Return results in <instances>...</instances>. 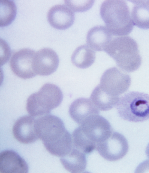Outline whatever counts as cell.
Masks as SVG:
<instances>
[{"label":"cell","mask_w":149,"mask_h":173,"mask_svg":"<svg viewBox=\"0 0 149 173\" xmlns=\"http://www.w3.org/2000/svg\"><path fill=\"white\" fill-rule=\"evenodd\" d=\"M100 14L112 35L126 36L132 31L134 25L128 6L124 1H105L101 6Z\"/></svg>","instance_id":"cell-1"},{"label":"cell","mask_w":149,"mask_h":173,"mask_svg":"<svg viewBox=\"0 0 149 173\" xmlns=\"http://www.w3.org/2000/svg\"><path fill=\"white\" fill-rule=\"evenodd\" d=\"M104 51L123 71L132 72L141 65V58L137 44L130 37L121 36L112 39Z\"/></svg>","instance_id":"cell-2"},{"label":"cell","mask_w":149,"mask_h":173,"mask_svg":"<svg viewBox=\"0 0 149 173\" xmlns=\"http://www.w3.org/2000/svg\"><path fill=\"white\" fill-rule=\"evenodd\" d=\"M63 99V94L60 88L53 84L47 83L29 97L26 109L31 116L40 117L49 114L60 104Z\"/></svg>","instance_id":"cell-3"},{"label":"cell","mask_w":149,"mask_h":173,"mask_svg":"<svg viewBox=\"0 0 149 173\" xmlns=\"http://www.w3.org/2000/svg\"><path fill=\"white\" fill-rule=\"evenodd\" d=\"M119 116L132 122H142L149 119V95L131 92L119 98L116 106Z\"/></svg>","instance_id":"cell-4"},{"label":"cell","mask_w":149,"mask_h":173,"mask_svg":"<svg viewBox=\"0 0 149 173\" xmlns=\"http://www.w3.org/2000/svg\"><path fill=\"white\" fill-rule=\"evenodd\" d=\"M36 132L44 147L53 145L63 139L68 131L63 121L55 115L47 114L36 119Z\"/></svg>","instance_id":"cell-5"},{"label":"cell","mask_w":149,"mask_h":173,"mask_svg":"<svg viewBox=\"0 0 149 173\" xmlns=\"http://www.w3.org/2000/svg\"><path fill=\"white\" fill-rule=\"evenodd\" d=\"M129 149L128 141L125 136L116 132H113L104 141L98 144L96 150L104 159L114 161L123 157Z\"/></svg>","instance_id":"cell-6"},{"label":"cell","mask_w":149,"mask_h":173,"mask_svg":"<svg viewBox=\"0 0 149 173\" xmlns=\"http://www.w3.org/2000/svg\"><path fill=\"white\" fill-rule=\"evenodd\" d=\"M131 82V78L129 75L113 67L107 69L103 73L100 85L109 94L118 96L128 90Z\"/></svg>","instance_id":"cell-7"},{"label":"cell","mask_w":149,"mask_h":173,"mask_svg":"<svg viewBox=\"0 0 149 173\" xmlns=\"http://www.w3.org/2000/svg\"><path fill=\"white\" fill-rule=\"evenodd\" d=\"M80 127L88 138L97 145L107 139L113 132L109 121L99 114L89 117Z\"/></svg>","instance_id":"cell-8"},{"label":"cell","mask_w":149,"mask_h":173,"mask_svg":"<svg viewBox=\"0 0 149 173\" xmlns=\"http://www.w3.org/2000/svg\"><path fill=\"white\" fill-rule=\"evenodd\" d=\"M35 52L32 49L25 48L13 55L10 61V66L15 74L24 79L31 78L36 75L33 69Z\"/></svg>","instance_id":"cell-9"},{"label":"cell","mask_w":149,"mask_h":173,"mask_svg":"<svg viewBox=\"0 0 149 173\" xmlns=\"http://www.w3.org/2000/svg\"><path fill=\"white\" fill-rule=\"evenodd\" d=\"M59 63V59L56 53L51 48H44L35 52L33 69L36 75L47 76L56 70Z\"/></svg>","instance_id":"cell-10"},{"label":"cell","mask_w":149,"mask_h":173,"mask_svg":"<svg viewBox=\"0 0 149 173\" xmlns=\"http://www.w3.org/2000/svg\"><path fill=\"white\" fill-rule=\"evenodd\" d=\"M36 119L32 116L25 115L19 118L14 123L13 133L15 138L24 144L34 143L39 138L36 132Z\"/></svg>","instance_id":"cell-11"},{"label":"cell","mask_w":149,"mask_h":173,"mask_svg":"<svg viewBox=\"0 0 149 173\" xmlns=\"http://www.w3.org/2000/svg\"><path fill=\"white\" fill-rule=\"evenodd\" d=\"M50 24L54 28L65 30L70 27L74 19V12L65 4H58L52 7L47 15Z\"/></svg>","instance_id":"cell-12"},{"label":"cell","mask_w":149,"mask_h":173,"mask_svg":"<svg viewBox=\"0 0 149 173\" xmlns=\"http://www.w3.org/2000/svg\"><path fill=\"white\" fill-rule=\"evenodd\" d=\"M69 112L72 119L80 125L91 116L99 114V109L91 99L85 98L74 100L70 106Z\"/></svg>","instance_id":"cell-13"},{"label":"cell","mask_w":149,"mask_h":173,"mask_svg":"<svg viewBox=\"0 0 149 173\" xmlns=\"http://www.w3.org/2000/svg\"><path fill=\"white\" fill-rule=\"evenodd\" d=\"M28 166L25 161L16 152L10 150L0 154V172L2 173H27Z\"/></svg>","instance_id":"cell-14"},{"label":"cell","mask_w":149,"mask_h":173,"mask_svg":"<svg viewBox=\"0 0 149 173\" xmlns=\"http://www.w3.org/2000/svg\"><path fill=\"white\" fill-rule=\"evenodd\" d=\"M112 34L106 27L97 26L88 32L86 38L87 45L94 50L102 51L112 39Z\"/></svg>","instance_id":"cell-15"},{"label":"cell","mask_w":149,"mask_h":173,"mask_svg":"<svg viewBox=\"0 0 149 173\" xmlns=\"http://www.w3.org/2000/svg\"><path fill=\"white\" fill-rule=\"evenodd\" d=\"M60 161L64 167L71 173H81L87 166L86 154L73 147L67 155L61 157Z\"/></svg>","instance_id":"cell-16"},{"label":"cell","mask_w":149,"mask_h":173,"mask_svg":"<svg viewBox=\"0 0 149 173\" xmlns=\"http://www.w3.org/2000/svg\"><path fill=\"white\" fill-rule=\"evenodd\" d=\"M134 4L131 17L134 25L141 29H149V3L148 1H131Z\"/></svg>","instance_id":"cell-17"},{"label":"cell","mask_w":149,"mask_h":173,"mask_svg":"<svg viewBox=\"0 0 149 173\" xmlns=\"http://www.w3.org/2000/svg\"><path fill=\"white\" fill-rule=\"evenodd\" d=\"M90 98L99 110L106 111L116 107L120 98L109 94L98 85L92 91Z\"/></svg>","instance_id":"cell-18"},{"label":"cell","mask_w":149,"mask_h":173,"mask_svg":"<svg viewBox=\"0 0 149 173\" xmlns=\"http://www.w3.org/2000/svg\"><path fill=\"white\" fill-rule=\"evenodd\" d=\"M95 59V52L87 44L77 48L71 57L72 64L81 69L86 68L91 66L94 62Z\"/></svg>","instance_id":"cell-19"},{"label":"cell","mask_w":149,"mask_h":173,"mask_svg":"<svg viewBox=\"0 0 149 173\" xmlns=\"http://www.w3.org/2000/svg\"><path fill=\"white\" fill-rule=\"evenodd\" d=\"M72 137L73 147L86 154L91 153L96 148L97 145L88 138L80 126L73 131Z\"/></svg>","instance_id":"cell-20"},{"label":"cell","mask_w":149,"mask_h":173,"mask_svg":"<svg viewBox=\"0 0 149 173\" xmlns=\"http://www.w3.org/2000/svg\"><path fill=\"white\" fill-rule=\"evenodd\" d=\"M0 26H6L14 19L16 14V7L14 2L10 0H0Z\"/></svg>","instance_id":"cell-21"},{"label":"cell","mask_w":149,"mask_h":173,"mask_svg":"<svg viewBox=\"0 0 149 173\" xmlns=\"http://www.w3.org/2000/svg\"><path fill=\"white\" fill-rule=\"evenodd\" d=\"M65 4L73 12H82L90 9L93 6V0H65Z\"/></svg>","instance_id":"cell-22"},{"label":"cell","mask_w":149,"mask_h":173,"mask_svg":"<svg viewBox=\"0 0 149 173\" xmlns=\"http://www.w3.org/2000/svg\"><path fill=\"white\" fill-rule=\"evenodd\" d=\"M1 65H3L9 60L11 55L10 48L8 44L3 40H0Z\"/></svg>","instance_id":"cell-23"},{"label":"cell","mask_w":149,"mask_h":173,"mask_svg":"<svg viewBox=\"0 0 149 173\" xmlns=\"http://www.w3.org/2000/svg\"><path fill=\"white\" fill-rule=\"evenodd\" d=\"M146 153L149 160V143L146 147Z\"/></svg>","instance_id":"cell-24"}]
</instances>
